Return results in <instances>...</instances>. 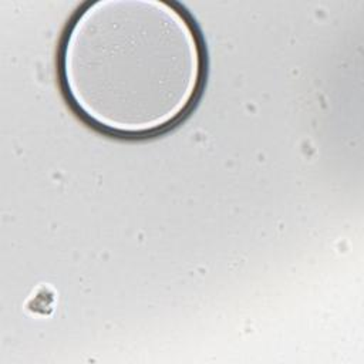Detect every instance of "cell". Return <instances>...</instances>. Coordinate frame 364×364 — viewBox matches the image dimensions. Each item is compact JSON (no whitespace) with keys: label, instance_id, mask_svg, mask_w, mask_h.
<instances>
[{"label":"cell","instance_id":"6da1fadb","mask_svg":"<svg viewBox=\"0 0 364 364\" xmlns=\"http://www.w3.org/2000/svg\"><path fill=\"white\" fill-rule=\"evenodd\" d=\"M64 95L92 127L141 138L193 107L205 53L191 17L165 0H94L70 21L58 54Z\"/></svg>","mask_w":364,"mask_h":364}]
</instances>
